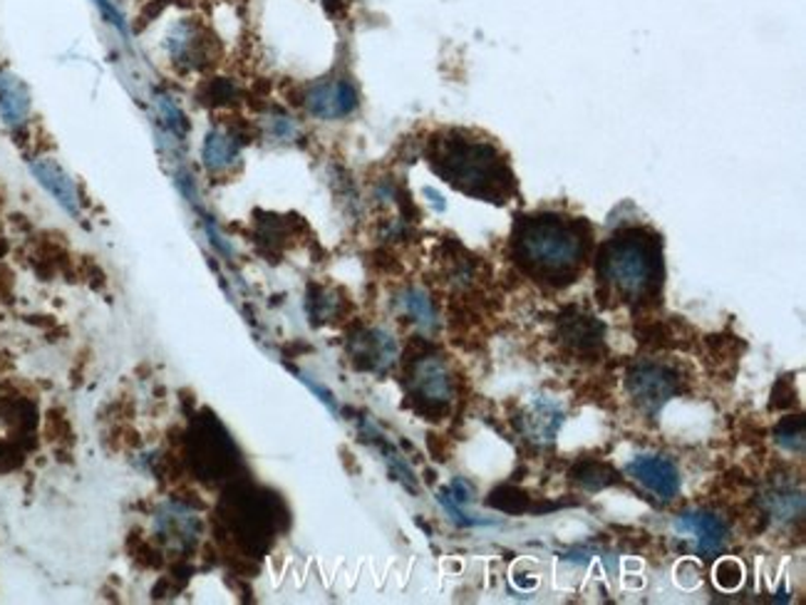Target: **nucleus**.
<instances>
[{"instance_id": "obj_3", "label": "nucleus", "mask_w": 806, "mask_h": 605, "mask_svg": "<svg viewBox=\"0 0 806 605\" xmlns=\"http://www.w3.org/2000/svg\"><path fill=\"white\" fill-rule=\"evenodd\" d=\"M435 169L464 194L503 204L514 194V177L501 159L497 146L476 140L450 137L439 142Z\"/></svg>"}, {"instance_id": "obj_21", "label": "nucleus", "mask_w": 806, "mask_h": 605, "mask_svg": "<svg viewBox=\"0 0 806 605\" xmlns=\"http://www.w3.org/2000/svg\"><path fill=\"white\" fill-rule=\"evenodd\" d=\"M742 579H745V571H742V566L735 558H725V561H720L718 568H714V581H718L722 591H737Z\"/></svg>"}, {"instance_id": "obj_6", "label": "nucleus", "mask_w": 806, "mask_h": 605, "mask_svg": "<svg viewBox=\"0 0 806 605\" xmlns=\"http://www.w3.org/2000/svg\"><path fill=\"white\" fill-rule=\"evenodd\" d=\"M626 472L628 476H633L636 482L643 484L648 491L657 494L663 501L675 499L677 491H680V474H677V466L671 460H665V456L640 454L626 466Z\"/></svg>"}, {"instance_id": "obj_19", "label": "nucleus", "mask_w": 806, "mask_h": 605, "mask_svg": "<svg viewBox=\"0 0 806 605\" xmlns=\"http://www.w3.org/2000/svg\"><path fill=\"white\" fill-rule=\"evenodd\" d=\"M774 439L790 452H802L804 449V417H786L777 427Z\"/></svg>"}, {"instance_id": "obj_7", "label": "nucleus", "mask_w": 806, "mask_h": 605, "mask_svg": "<svg viewBox=\"0 0 806 605\" xmlns=\"http://www.w3.org/2000/svg\"><path fill=\"white\" fill-rule=\"evenodd\" d=\"M308 112L318 119H341L357 107V93L347 80H328L310 87L306 95Z\"/></svg>"}, {"instance_id": "obj_2", "label": "nucleus", "mask_w": 806, "mask_h": 605, "mask_svg": "<svg viewBox=\"0 0 806 605\" xmlns=\"http://www.w3.org/2000/svg\"><path fill=\"white\" fill-rule=\"evenodd\" d=\"M598 278L611 298L638 302L661 288L663 263L653 236L623 232L613 236L598 253Z\"/></svg>"}, {"instance_id": "obj_8", "label": "nucleus", "mask_w": 806, "mask_h": 605, "mask_svg": "<svg viewBox=\"0 0 806 605\" xmlns=\"http://www.w3.org/2000/svg\"><path fill=\"white\" fill-rule=\"evenodd\" d=\"M31 171L33 177L38 179V185L48 191V194L58 201V206H62L68 211L70 216H80L82 211V199H80V191L75 187V181H72L70 174L60 167L58 162L50 159V157H40V159H33L31 162Z\"/></svg>"}, {"instance_id": "obj_15", "label": "nucleus", "mask_w": 806, "mask_h": 605, "mask_svg": "<svg viewBox=\"0 0 806 605\" xmlns=\"http://www.w3.org/2000/svg\"><path fill=\"white\" fill-rule=\"evenodd\" d=\"M238 154H241V142L238 137L226 130H212L206 134L204 144H201V159L209 171H226L236 164Z\"/></svg>"}, {"instance_id": "obj_14", "label": "nucleus", "mask_w": 806, "mask_h": 605, "mask_svg": "<svg viewBox=\"0 0 806 605\" xmlns=\"http://www.w3.org/2000/svg\"><path fill=\"white\" fill-rule=\"evenodd\" d=\"M561 425H564V412L556 405V402H552L548 398H536L534 402H531V407L524 415L526 435L538 444L556 439Z\"/></svg>"}, {"instance_id": "obj_12", "label": "nucleus", "mask_w": 806, "mask_h": 605, "mask_svg": "<svg viewBox=\"0 0 806 605\" xmlns=\"http://www.w3.org/2000/svg\"><path fill=\"white\" fill-rule=\"evenodd\" d=\"M31 107L33 99L25 82L11 70H0V117H3V122L11 130H17L31 117Z\"/></svg>"}, {"instance_id": "obj_9", "label": "nucleus", "mask_w": 806, "mask_h": 605, "mask_svg": "<svg viewBox=\"0 0 806 605\" xmlns=\"http://www.w3.org/2000/svg\"><path fill=\"white\" fill-rule=\"evenodd\" d=\"M675 529L683 531V534L695 536V546H698L700 556L710 558L714 554H720L727 544V526L718 513H710V511L683 513V517L677 519Z\"/></svg>"}, {"instance_id": "obj_18", "label": "nucleus", "mask_w": 806, "mask_h": 605, "mask_svg": "<svg viewBox=\"0 0 806 605\" xmlns=\"http://www.w3.org/2000/svg\"><path fill=\"white\" fill-rule=\"evenodd\" d=\"M573 479L585 489L598 491L603 487H611V484L616 482V472L601 462H583L573 470Z\"/></svg>"}, {"instance_id": "obj_1", "label": "nucleus", "mask_w": 806, "mask_h": 605, "mask_svg": "<svg viewBox=\"0 0 806 605\" xmlns=\"http://www.w3.org/2000/svg\"><path fill=\"white\" fill-rule=\"evenodd\" d=\"M517 261L534 278L569 286L585 261V238L579 222L556 214L521 218L514 234Z\"/></svg>"}, {"instance_id": "obj_23", "label": "nucleus", "mask_w": 806, "mask_h": 605, "mask_svg": "<svg viewBox=\"0 0 806 605\" xmlns=\"http://www.w3.org/2000/svg\"><path fill=\"white\" fill-rule=\"evenodd\" d=\"M271 134L278 137V140H293L298 134V127L293 124V119L288 117H273L271 119Z\"/></svg>"}, {"instance_id": "obj_20", "label": "nucleus", "mask_w": 806, "mask_h": 605, "mask_svg": "<svg viewBox=\"0 0 806 605\" xmlns=\"http://www.w3.org/2000/svg\"><path fill=\"white\" fill-rule=\"evenodd\" d=\"M489 507L507 511V513H521L529 509V497L524 491H519L514 487H499L489 497Z\"/></svg>"}, {"instance_id": "obj_11", "label": "nucleus", "mask_w": 806, "mask_h": 605, "mask_svg": "<svg viewBox=\"0 0 806 605\" xmlns=\"http://www.w3.org/2000/svg\"><path fill=\"white\" fill-rule=\"evenodd\" d=\"M353 357L360 363V368L384 372L398 360L395 337L378 328L368 330V333H360L353 345Z\"/></svg>"}, {"instance_id": "obj_22", "label": "nucleus", "mask_w": 806, "mask_h": 605, "mask_svg": "<svg viewBox=\"0 0 806 605\" xmlns=\"http://www.w3.org/2000/svg\"><path fill=\"white\" fill-rule=\"evenodd\" d=\"M157 105H159V112L164 117V122L169 124L171 134H179V137L185 134L187 132V119H185V112H181V109L177 107V103H174L171 97L159 95L157 97Z\"/></svg>"}, {"instance_id": "obj_13", "label": "nucleus", "mask_w": 806, "mask_h": 605, "mask_svg": "<svg viewBox=\"0 0 806 605\" xmlns=\"http://www.w3.org/2000/svg\"><path fill=\"white\" fill-rule=\"evenodd\" d=\"M558 335L573 353H595L603 345V325L591 316H564L558 323Z\"/></svg>"}, {"instance_id": "obj_16", "label": "nucleus", "mask_w": 806, "mask_h": 605, "mask_svg": "<svg viewBox=\"0 0 806 605\" xmlns=\"http://www.w3.org/2000/svg\"><path fill=\"white\" fill-rule=\"evenodd\" d=\"M201 48H204V35H201L197 23L181 21L167 35V52L174 62H185V66H199Z\"/></svg>"}, {"instance_id": "obj_17", "label": "nucleus", "mask_w": 806, "mask_h": 605, "mask_svg": "<svg viewBox=\"0 0 806 605\" xmlns=\"http://www.w3.org/2000/svg\"><path fill=\"white\" fill-rule=\"evenodd\" d=\"M398 306L405 316L415 320L417 328L435 330L437 328V310L432 306V298L419 288H407L398 296Z\"/></svg>"}, {"instance_id": "obj_4", "label": "nucleus", "mask_w": 806, "mask_h": 605, "mask_svg": "<svg viewBox=\"0 0 806 605\" xmlns=\"http://www.w3.org/2000/svg\"><path fill=\"white\" fill-rule=\"evenodd\" d=\"M628 395L633 398L636 405L648 412V415H657L667 400H673L680 390V378L673 368L661 363H640L626 378Z\"/></svg>"}, {"instance_id": "obj_10", "label": "nucleus", "mask_w": 806, "mask_h": 605, "mask_svg": "<svg viewBox=\"0 0 806 605\" xmlns=\"http://www.w3.org/2000/svg\"><path fill=\"white\" fill-rule=\"evenodd\" d=\"M154 529L171 546L191 548L199 541L201 521L194 511L181 507V503H164L157 511V519H154Z\"/></svg>"}, {"instance_id": "obj_5", "label": "nucleus", "mask_w": 806, "mask_h": 605, "mask_svg": "<svg viewBox=\"0 0 806 605\" xmlns=\"http://www.w3.org/2000/svg\"><path fill=\"white\" fill-rule=\"evenodd\" d=\"M410 392L419 407L429 412H442L454 398L452 372L439 355H425L412 363Z\"/></svg>"}]
</instances>
